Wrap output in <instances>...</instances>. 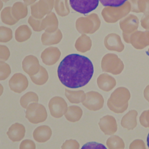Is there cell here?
<instances>
[{
  "label": "cell",
  "mask_w": 149,
  "mask_h": 149,
  "mask_svg": "<svg viewBox=\"0 0 149 149\" xmlns=\"http://www.w3.org/2000/svg\"><path fill=\"white\" fill-rule=\"evenodd\" d=\"M58 77L66 87L77 88L86 86L94 73L92 62L87 57L77 54L66 56L60 62Z\"/></svg>",
  "instance_id": "1"
},
{
  "label": "cell",
  "mask_w": 149,
  "mask_h": 149,
  "mask_svg": "<svg viewBox=\"0 0 149 149\" xmlns=\"http://www.w3.org/2000/svg\"><path fill=\"white\" fill-rule=\"evenodd\" d=\"M100 26L98 15L92 13L85 17H80L76 21V28L80 34H93Z\"/></svg>",
  "instance_id": "2"
},
{
  "label": "cell",
  "mask_w": 149,
  "mask_h": 149,
  "mask_svg": "<svg viewBox=\"0 0 149 149\" xmlns=\"http://www.w3.org/2000/svg\"><path fill=\"white\" fill-rule=\"evenodd\" d=\"M26 118L33 124L42 123L47 118V112L45 107L38 102L30 104L26 111Z\"/></svg>",
  "instance_id": "3"
},
{
  "label": "cell",
  "mask_w": 149,
  "mask_h": 149,
  "mask_svg": "<svg viewBox=\"0 0 149 149\" xmlns=\"http://www.w3.org/2000/svg\"><path fill=\"white\" fill-rule=\"evenodd\" d=\"M55 0H39L30 6L31 16L38 19H42L51 12Z\"/></svg>",
  "instance_id": "4"
},
{
  "label": "cell",
  "mask_w": 149,
  "mask_h": 149,
  "mask_svg": "<svg viewBox=\"0 0 149 149\" xmlns=\"http://www.w3.org/2000/svg\"><path fill=\"white\" fill-rule=\"evenodd\" d=\"M68 104L61 97H52L48 102V108L52 116L55 118H61L66 112Z\"/></svg>",
  "instance_id": "5"
},
{
  "label": "cell",
  "mask_w": 149,
  "mask_h": 149,
  "mask_svg": "<svg viewBox=\"0 0 149 149\" xmlns=\"http://www.w3.org/2000/svg\"><path fill=\"white\" fill-rule=\"evenodd\" d=\"M69 3L74 11L86 15L97 8L99 0H69Z\"/></svg>",
  "instance_id": "6"
},
{
  "label": "cell",
  "mask_w": 149,
  "mask_h": 149,
  "mask_svg": "<svg viewBox=\"0 0 149 149\" xmlns=\"http://www.w3.org/2000/svg\"><path fill=\"white\" fill-rule=\"evenodd\" d=\"M82 104L91 111H97L102 108L104 104V99L102 95L98 92H87L81 102Z\"/></svg>",
  "instance_id": "7"
},
{
  "label": "cell",
  "mask_w": 149,
  "mask_h": 149,
  "mask_svg": "<svg viewBox=\"0 0 149 149\" xmlns=\"http://www.w3.org/2000/svg\"><path fill=\"white\" fill-rule=\"evenodd\" d=\"M29 86V81L27 77L21 73H15L9 80L10 89L16 93L20 94L25 91Z\"/></svg>",
  "instance_id": "8"
},
{
  "label": "cell",
  "mask_w": 149,
  "mask_h": 149,
  "mask_svg": "<svg viewBox=\"0 0 149 149\" xmlns=\"http://www.w3.org/2000/svg\"><path fill=\"white\" fill-rule=\"evenodd\" d=\"M61 55V52L58 48L49 47L41 52V58L45 65L52 66L59 61Z\"/></svg>",
  "instance_id": "9"
},
{
  "label": "cell",
  "mask_w": 149,
  "mask_h": 149,
  "mask_svg": "<svg viewBox=\"0 0 149 149\" xmlns=\"http://www.w3.org/2000/svg\"><path fill=\"white\" fill-rule=\"evenodd\" d=\"M40 66L38 58L32 55L26 56L22 61V69L29 76L36 74L40 70Z\"/></svg>",
  "instance_id": "10"
},
{
  "label": "cell",
  "mask_w": 149,
  "mask_h": 149,
  "mask_svg": "<svg viewBox=\"0 0 149 149\" xmlns=\"http://www.w3.org/2000/svg\"><path fill=\"white\" fill-rule=\"evenodd\" d=\"M25 133L26 129L24 125L16 122L9 127L6 134L12 141L17 142L21 141L24 138Z\"/></svg>",
  "instance_id": "11"
},
{
  "label": "cell",
  "mask_w": 149,
  "mask_h": 149,
  "mask_svg": "<svg viewBox=\"0 0 149 149\" xmlns=\"http://www.w3.org/2000/svg\"><path fill=\"white\" fill-rule=\"evenodd\" d=\"M58 20L56 15L54 12H51L41 19V28L42 31L44 30L48 32L55 31L58 27Z\"/></svg>",
  "instance_id": "12"
},
{
  "label": "cell",
  "mask_w": 149,
  "mask_h": 149,
  "mask_svg": "<svg viewBox=\"0 0 149 149\" xmlns=\"http://www.w3.org/2000/svg\"><path fill=\"white\" fill-rule=\"evenodd\" d=\"M63 37L62 33L59 29L54 32L44 31L41 35V40L44 45H51L59 44Z\"/></svg>",
  "instance_id": "13"
},
{
  "label": "cell",
  "mask_w": 149,
  "mask_h": 149,
  "mask_svg": "<svg viewBox=\"0 0 149 149\" xmlns=\"http://www.w3.org/2000/svg\"><path fill=\"white\" fill-rule=\"evenodd\" d=\"M52 136V130L47 125H41L36 127L33 133L34 139L38 143H45Z\"/></svg>",
  "instance_id": "14"
},
{
  "label": "cell",
  "mask_w": 149,
  "mask_h": 149,
  "mask_svg": "<svg viewBox=\"0 0 149 149\" xmlns=\"http://www.w3.org/2000/svg\"><path fill=\"white\" fill-rule=\"evenodd\" d=\"M13 17L17 21L26 17L28 14L27 5L22 2H16L12 6Z\"/></svg>",
  "instance_id": "15"
},
{
  "label": "cell",
  "mask_w": 149,
  "mask_h": 149,
  "mask_svg": "<svg viewBox=\"0 0 149 149\" xmlns=\"http://www.w3.org/2000/svg\"><path fill=\"white\" fill-rule=\"evenodd\" d=\"M32 34L30 28L26 24H22L19 26L15 33V37L18 42H23L28 40Z\"/></svg>",
  "instance_id": "16"
},
{
  "label": "cell",
  "mask_w": 149,
  "mask_h": 149,
  "mask_svg": "<svg viewBox=\"0 0 149 149\" xmlns=\"http://www.w3.org/2000/svg\"><path fill=\"white\" fill-rule=\"evenodd\" d=\"M83 115L81 108L77 105H70L68 108L65 116L68 121L70 122H76L79 121Z\"/></svg>",
  "instance_id": "17"
},
{
  "label": "cell",
  "mask_w": 149,
  "mask_h": 149,
  "mask_svg": "<svg viewBox=\"0 0 149 149\" xmlns=\"http://www.w3.org/2000/svg\"><path fill=\"white\" fill-rule=\"evenodd\" d=\"M74 47L76 49L84 53L89 51L91 47V40L86 34H82L76 41Z\"/></svg>",
  "instance_id": "18"
},
{
  "label": "cell",
  "mask_w": 149,
  "mask_h": 149,
  "mask_svg": "<svg viewBox=\"0 0 149 149\" xmlns=\"http://www.w3.org/2000/svg\"><path fill=\"white\" fill-rule=\"evenodd\" d=\"M65 95L70 103L79 104L83 101L86 94L83 90L73 91L66 88L65 91Z\"/></svg>",
  "instance_id": "19"
},
{
  "label": "cell",
  "mask_w": 149,
  "mask_h": 149,
  "mask_svg": "<svg viewBox=\"0 0 149 149\" xmlns=\"http://www.w3.org/2000/svg\"><path fill=\"white\" fill-rule=\"evenodd\" d=\"M30 77L33 83L38 86H42L47 83L49 78V75L46 69L40 66L39 72L36 74L30 76Z\"/></svg>",
  "instance_id": "20"
},
{
  "label": "cell",
  "mask_w": 149,
  "mask_h": 149,
  "mask_svg": "<svg viewBox=\"0 0 149 149\" xmlns=\"http://www.w3.org/2000/svg\"><path fill=\"white\" fill-rule=\"evenodd\" d=\"M54 9L56 13L61 17L68 16L70 13L68 0H55Z\"/></svg>",
  "instance_id": "21"
},
{
  "label": "cell",
  "mask_w": 149,
  "mask_h": 149,
  "mask_svg": "<svg viewBox=\"0 0 149 149\" xmlns=\"http://www.w3.org/2000/svg\"><path fill=\"white\" fill-rule=\"evenodd\" d=\"M11 9L12 7L7 6L3 8L1 12V19L2 23L9 26H13L18 22L13 17Z\"/></svg>",
  "instance_id": "22"
},
{
  "label": "cell",
  "mask_w": 149,
  "mask_h": 149,
  "mask_svg": "<svg viewBox=\"0 0 149 149\" xmlns=\"http://www.w3.org/2000/svg\"><path fill=\"white\" fill-rule=\"evenodd\" d=\"M38 95L33 91H29L21 97L20 99V104L23 108L26 109L30 104L38 102Z\"/></svg>",
  "instance_id": "23"
},
{
  "label": "cell",
  "mask_w": 149,
  "mask_h": 149,
  "mask_svg": "<svg viewBox=\"0 0 149 149\" xmlns=\"http://www.w3.org/2000/svg\"><path fill=\"white\" fill-rule=\"evenodd\" d=\"M13 37V33L11 29L6 26H0V42H8Z\"/></svg>",
  "instance_id": "24"
},
{
  "label": "cell",
  "mask_w": 149,
  "mask_h": 149,
  "mask_svg": "<svg viewBox=\"0 0 149 149\" xmlns=\"http://www.w3.org/2000/svg\"><path fill=\"white\" fill-rule=\"evenodd\" d=\"M11 73L10 66L4 61H0V80H6Z\"/></svg>",
  "instance_id": "25"
},
{
  "label": "cell",
  "mask_w": 149,
  "mask_h": 149,
  "mask_svg": "<svg viewBox=\"0 0 149 149\" xmlns=\"http://www.w3.org/2000/svg\"><path fill=\"white\" fill-rule=\"evenodd\" d=\"M109 77L108 75L106 74H101L97 79V84L98 87L102 90L104 91H109L110 90L109 86V79H108Z\"/></svg>",
  "instance_id": "26"
},
{
  "label": "cell",
  "mask_w": 149,
  "mask_h": 149,
  "mask_svg": "<svg viewBox=\"0 0 149 149\" xmlns=\"http://www.w3.org/2000/svg\"><path fill=\"white\" fill-rule=\"evenodd\" d=\"M41 19H36L32 16H30L28 19V23L31 27L32 29L36 32H40L42 31L41 28Z\"/></svg>",
  "instance_id": "27"
},
{
  "label": "cell",
  "mask_w": 149,
  "mask_h": 149,
  "mask_svg": "<svg viewBox=\"0 0 149 149\" xmlns=\"http://www.w3.org/2000/svg\"><path fill=\"white\" fill-rule=\"evenodd\" d=\"M127 0H99L104 6L119 7L122 6Z\"/></svg>",
  "instance_id": "28"
},
{
  "label": "cell",
  "mask_w": 149,
  "mask_h": 149,
  "mask_svg": "<svg viewBox=\"0 0 149 149\" xmlns=\"http://www.w3.org/2000/svg\"><path fill=\"white\" fill-rule=\"evenodd\" d=\"M80 144L76 140H66L62 145L61 149H79Z\"/></svg>",
  "instance_id": "29"
},
{
  "label": "cell",
  "mask_w": 149,
  "mask_h": 149,
  "mask_svg": "<svg viewBox=\"0 0 149 149\" xmlns=\"http://www.w3.org/2000/svg\"><path fill=\"white\" fill-rule=\"evenodd\" d=\"M81 149H107L106 147L101 144L95 141H90L84 144Z\"/></svg>",
  "instance_id": "30"
},
{
  "label": "cell",
  "mask_w": 149,
  "mask_h": 149,
  "mask_svg": "<svg viewBox=\"0 0 149 149\" xmlns=\"http://www.w3.org/2000/svg\"><path fill=\"white\" fill-rule=\"evenodd\" d=\"M10 56V51L8 47L0 44V61H6Z\"/></svg>",
  "instance_id": "31"
},
{
  "label": "cell",
  "mask_w": 149,
  "mask_h": 149,
  "mask_svg": "<svg viewBox=\"0 0 149 149\" xmlns=\"http://www.w3.org/2000/svg\"><path fill=\"white\" fill-rule=\"evenodd\" d=\"M35 143L30 139L23 140L19 146V149H36Z\"/></svg>",
  "instance_id": "32"
},
{
  "label": "cell",
  "mask_w": 149,
  "mask_h": 149,
  "mask_svg": "<svg viewBox=\"0 0 149 149\" xmlns=\"http://www.w3.org/2000/svg\"><path fill=\"white\" fill-rule=\"evenodd\" d=\"M37 0H23L24 3L27 5H31L36 2Z\"/></svg>",
  "instance_id": "33"
},
{
  "label": "cell",
  "mask_w": 149,
  "mask_h": 149,
  "mask_svg": "<svg viewBox=\"0 0 149 149\" xmlns=\"http://www.w3.org/2000/svg\"><path fill=\"white\" fill-rule=\"evenodd\" d=\"M3 92V86L0 83V97L2 95Z\"/></svg>",
  "instance_id": "34"
},
{
  "label": "cell",
  "mask_w": 149,
  "mask_h": 149,
  "mask_svg": "<svg viewBox=\"0 0 149 149\" xmlns=\"http://www.w3.org/2000/svg\"><path fill=\"white\" fill-rule=\"evenodd\" d=\"M147 146H148V147L149 148V133H148V136L147 137Z\"/></svg>",
  "instance_id": "35"
},
{
  "label": "cell",
  "mask_w": 149,
  "mask_h": 149,
  "mask_svg": "<svg viewBox=\"0 0 149 149\" xmlns=\"http://www.w3.org/2000/svg\"><path fill=\"white\" fill-rule=\"evenodd\" d=\"M3 7V2L2 0H0V11L1 10V9H2Z\"/></svg>",
  "instance_id": "36"
},
{
  "label": "cell",
  "mask_w": 149,
  "mask_h": 149,
  "mask_svg": "<svg viewBox=\"0 0 149 149\" xmlns=\"http://www.w3.org/2000/svg\"><path fill=\"white\" fill-rule=\"evenodd\" d=\"M2 2H7L8 1H10V0H2Z\"/></svg>",
  "instance_id": "37"
}]
</instances>
